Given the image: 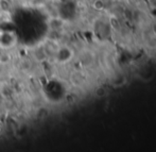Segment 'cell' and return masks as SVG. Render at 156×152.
Returning <instances> with one entry per match:
<instances>
[{"label": "cell", "mask_w": 156, "mask_h": 152, "mask_svg": "<svg viewBox=\"0 0 156 152\" xmlns=\"http://www.w3.org/2000/svg\"><path fill=\"white\" fill-rule=\"evenodd\" d=\"M102 94H105V91H104V89H103V87H100V89H97V95H98L99 97L102 96Z\"/></svg>", "instance_id": "6da1fadb"}]
</instances>
